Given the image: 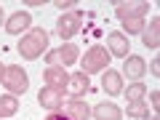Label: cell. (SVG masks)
Instances as JSON below:
<instances>
[{
    "label": "cell",
    "instance_id": "cell-1",
    "mask_svg": "<svg viewBox=\"0 0 160 120\" xmlns=\"http://www.w3.org/2000/svg\"><path fill=\"white\" fill-rule=\"evenodd\" d=\"M48 48V32L43 27H32L22 40H19V53L22 59H38Z\"/></svg>",
    "mask_w": 160,
    "mask_h": 120
},
{
    "label": "cell",
    "instance_id": "cell-2",
    "mask_svg": "<svg viewBox=\"0 0 160 120\" xmlns=\"http://www.w3.org/2000/svg\"><path fill=\"white\" fill-rule=\"evenodd\" d=\"M109 51L104 46H91L86 51V56L80 59V72H86V75H96V72H102V69H107V64H109Z\"/></svg>",
    "mask_w": 160,
    "mask_h": 120
},
{
    "label": "cell",
    "instance_id": "cell-3",
    "mask_svg": "<svg viewBox=\"0 0 160 120\" xmlns=\"http://www.w3.org/2000/svg\"><path fill=\"white\" fill-rule=\"evenodd\" d=\"M0 83H3L13 96H16V93H24V91L29 88V78H27V72H24L19 64L6 67V72H3V80H0Z\"/></svg>",
    "mask_w": 160,
    "mask_h": 120
},
{
    "label": "cell",
    "instance_id": "cell-4",
    "mask_svg": "<svg viewBox=\"0 0 160 120\" xmlns=\"http://www.w3.org/2000/svg\"><path fill=\"white\" fill-rule=\"evenodd\" d=\"M80 24H83V13L80 11H69V13H62L56 19V35L62 40H69L72 35H78Z\"/></svg>",
    "mask_w": 160,
    "mask_h": 120
},
{
    "label": "cell",
    "instance_id": "cell-5",
    "mask_svg": "<svg viewBox=\"0 0 160 120\" xmlns=\"http://www.w3.org/2000/svg\"><path fill=\"white\" fill-rule=\"evenodd\" d=\"M38 102L43 109L48 112H59L64 107V88H53V86H43L38 93Z\"/></svg>",
    "mask_w": 160,
    "mask_h": 120
},
{
    "label": "cell",
    "instance_id": "cell-6",
    "mask_svg": "<svg viewBox=\"0 0 160 120\" xmlns=\"http://www.w3.org/2000/svg\"><path fill=\"white\" fill-rule=\"evenodd\" d=\"M147 11H149V3H147V0H128V3H115V13H118L120 22H123V19H133V16L142 19Z\"/></svg>",
    "mask_w": 160,
    "mask_h": 120
},
{
    "label": "cell",
    "instance_id": "cell-7",
    "mask_svg": "<svg viewBox=\"0 0 160 120\" xmlns=\"http://www.w3.org/2000/svg\"><path fill=\"white\" fill-rule=\"evenodd\" d=\"M91 88V78H88L86 72H75V75H69V80H67V88L64 91L69 93L72 99H80L83 93Z\"/></svg>",
    "mask_w": 160,
    "mask_h": 120
},
{
    "label": "cell",
    "instance_id": "cell-8",
    "mask_svg": "<svg viewBox=\"0 0 160 120\" xmlns=\"http://www.w3.org/2000/svg\"><path fill=\"white\" fill-rule=\"evenodd\" d=\"M29 24H32V13H29V11H16V13L8 16L6 29L11 35H22V32H27V29H29Z\"/></svg>",
    "mask_w": 160,
    "mask_h": 120
},
{
    "label": "cell",
    "instance_id": "cell-9",
    "mask_svg": "<svg viewBox=\"0 0 160 120\" xmlns=\"http://www.w3.org/2000/svg\"><path fill=\"white\" fill-rule=\"evenodd\" d=\"M144 69H147L144 59H142V56H131V53H128L126 62H123V72H120V75H126V78H131L133 83H136L139 78H144Z\"/></svg>",
    "mask_w": 160,
    "mask_h": 120
},
{
    "label": "cell",
    "instance_id": "cell-10",
    "mask_svg": "<svg viewBox=\"0 0 160 120\" xmlns=\"http://www.w3.org/2000/svg\"><path fill=\"white\" fill-rule=\"evenodd\" d=\"M107 48H109V56H128V38L123 32H109Z\"/></svg>",
    "mask_w": 160,
    "mask_h": 120
},
{
    "label": "cell",
    "instance_id": "cell-11",
    "mask_svg": "<svg viewBox=\"0 0 160 120\" xmlns=\"http://www.w3.org/2000/svg\"><path fill=\"white\" fill-rule=\"evenodd\" d=\"M102 88L109 93V96H118V93H123V75L118 72V69H107L102 78Z\"/></svg>",
    "mask_w": 160,
    "mask_h": 120
},
{
    "label": "cell",
    "instance_id": "cell-12",
    "mask_svg": "<svg viewBox=\"0 0 160 120\" xmlns=\"http://www.w3.org/2000/svg\"><path fill=\"white\" fill-rule=\"evenodd\" d=\"M91 115H93L96 120H120V118H123L120 107H118V104H112V102H102V104H96V107L91 109Z\"/></svg>",
    "mask_w": 160,
    "mask_h": 120
},
{
    "label": "cell",
    "instance_id": "cell-13",
    "mask_svg": "<svg viewBox=\"0 0 160 120\" xmlns=\"http://www.w3.org/2000/svg\"><path fill=\"white\" fill-rule=\"evenodd\" d=\"M64 112H67L72 120H88L91 118V107H88L83 99H69L67 107H64Z\"/></svg>",
    "mask_w": 160,
    "mask_h": 120
},
{
    "label": "cell",
    "instance_id": "cell-14",
    "mask_svg": "<svg viewBox=\"0 0 160 120\" xmlns=\"http://www.w3.org/2000/svg\"><path fill=\"white\" fill-rule=\"evenodd\" d=\"M142 43H144L147 48H158V46H160V19H158V16L149 22V27L142 29Z\"/></svg>",
    "mask_w": 160,
    "mask_h": 120
},
{
    "label": "cell",
    "instance_id": "cell-15",
    "mask_svg": "<svg viewBox=\"0 0 160 120\" xmlns=\"http://www.w3.org/2000/svg\"><path fill=\"white\" fill-rule=\"evenodd\" d=\"M43 78H46V86H53V88H67L69 75L64 72V67H48L46 72H43Z\"/></svg>",
    "mask_w": 160,
    "mask_h": 120
},
{
    "label": "cell",
    "instance_id": "cell-16",
    "mask_svg": "<svg viewBox=\"0 0 160 120\" xmlns=\"http://www.w3.org/2000/svg\"><path fill=\"white\" fill-rule=\"evenodd\" d=\"M56 56H59V64L62 67H69V64H75L80 59V48L75 43H64L62 48H56Z\"/></svg>",
    "mask_w": 160,
    "mask_h": 120
},
{
    "label": "cell",
    "instance_id": "cell-17",
    "mask_svg": "<svg viewBox=\"0 0 160 120\" xmlns=\"http://www.w3.org/2000/svg\"><path fill=\"white\" fill-rule=\"evenodd\" d=\"M16 109H19V99L13 93L0 96V118H11V115H16Z\"/></svg>",
    "mask_w": 160,
    "mask_h": 120
},
{
    "label": "cell",
    "instance_id": "cell-18",
    "mask_svg": "<svg viewBox=\"0 0 160 120\" xmlns=\"http://www.w3.org/2000/svg\"><path fill=\"white\" fill-rule=\"evenodd\" d=\"M144 96H147V86H144L142 80H136V83H131V86L126 88L128 102H144Z\"/></svg>",
    "mask_w": 160,
    "mask_h": 120
},
{
    "label": "cell",
    "instance_id": "cell-19",
    "mask_svg": "<svg viewBox=\"0 0 160 120\" xmlns=\"http://www.w3.org/2000/svg\"><path fill=\"white\" fill-rule=\"evenodd\" d=\"M128 118H139V120L149 118V107L144 102H131L128 104Z\"/></svg>",
    "mask_w": 160,
    "mask_h": 120
},
{
    "label": "cell",
    "instance_id": "cell-20",
    "mask_svg": "<svg viewBox=\"0 0 160 120\" xmlns=\"http://www.w3.org/2000/svg\"><path fill=\"white\" fill-rule=\"evenodd\" d=\"M123 29H126L128 35H142V29H144V19H139V16H133V19H123Z\"/></svg>",
    "mask_w": 160,
    "mask_h": 120
},
{
    "label": "cell",
    "instance_id": "cell-21",
    "mask_svg": "<svg viewBox=\"0 0 160 120\" xmlns=\"http://www.w3.org/2000/svg\"><path fill=\"white\" fill-rule=\"evenodd\" d=\"M149 104H152V109L160 107V91H152V93H149Z\"/></svg>",
    "mask_w": 160,
    "mask_h": 120
},
{
    "label": "cell",
    "instance_id": "cell-22",
    "mask_svg": "<svg viewBox=\"0 0 160 120\" xmlns=\"http://www.w3.org/2000/svg\"><path fill=\"white\" fill-rule=\"evenodd\" d=\"M46 120H72V118H69L67 112H51V115H48Z\"/></svg>",
    "mask_w": 160,
    "mask_h": 120
},
{
    "label": "cell",
    "instance_id": "cell-23",
    "mask_svg": "<svg viewBox=\"0 0 160 120\" xmlns=\"http://www.w3.org/2000/svg\"><path fill=\"white\" fill-rule=\"evenodd\" d=\"M56 8L59 11H69V8H75V3H69V0H56Z\"/></svg>",
    "mask_w": 160,
    "mask_h": 120
},
{
    "label": "cell",
    "instance_id": "cell-24",
    "mask_svg": "<svg viewBox=\"0 0 160 120\" xmlns=\"http://www.w3.org/2000/svg\"><path fill=\"white\" fill-rule=\"evenodd\" d=\"M149 69H152V75L158 78V75H160V59H152V64H149Z\"/></svg>",
    "mask_w": 160,
    "mask_h": 120
},
{
    "label": "cell",
    "instance_id": "cell-25",
    "mask_svg": "<svg viewBox=\"0 0 160 120\" xmlns=\"http://www.w3.org/2000/svg\"><path fill=\"white\" fill-rule=\"evenodd\" d=\"M3 72H6V67H3V64H0V80H3Z\"/></svg>",
    "mask_w": 160,
    "mask_h": 120
},
{
    "label": "cell",
    "instance_id": "cell-26",
    "mask_svg": "<svg viewBox=\"0 0 160 120\" xmlns=\"http://www.w3.org/2000/svg\"><path fill=\"white\" fill-rule=\"evenodd\" d=\"M0 24H3V8H0Z\"/></svg>",
    "mask_w": 160,
    "mask_h": 120
},
{
    "label": "cell",
    "instance_id": "cell-27",
    "mask_svg": "<svg viewBox=\"0 0 160 120\" xmlns=\"http://www.w3.org/2000/svg\"><path fill=\"white\" fill-rule=\"evenodd\" d=\"M149 120H160V118H149Z\"/></svg>",
    "mask_w": 160,
    "mask_h": 120
}]
</instances>
